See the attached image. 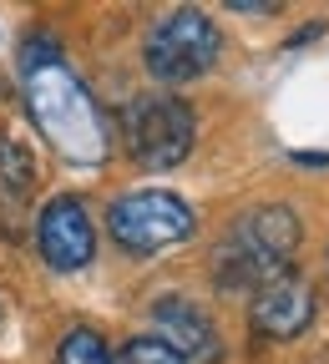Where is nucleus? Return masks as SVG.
Masks as SVG:
<instances>
[{
    "mask_svg": "<svg viewBox=\"0 0 329 364\" xmlns=\"http://www.w3.org/2000/svg\"><path fill=\"white\" fill-rule=\"evenodd\" d=\"M152 324H157V339L172 344L182 359H218L223 354L213 318L193 299H182V294H167V299L152 304Z\"/></svg>",
    "mask_w": 329,
    "mask_h": 364,
    "instance_id": "6e6552de",
    "label": "nucleus"
},
{
    "mask_svg": "<svg viewBox=\"0 0 329 364\" xmlns=\"http://www.w3.org/2000/svg\"><path fill=\"white\" fill-rule=\"evenodd\" d=\"M122 136H127V152L142 167L167 172L193 152L198 122H193V107L182 97H137L122 112Z\"/></svg>",
    "mask_w": 329,
    "mask_h": 364,
    "instance_id": "39448f33",
    "label": "nucleus"
},
{
    "mask_svg": "<svg viewBox=\"0 0 329 364\" xmlns=\"http://www.w3.org/2000/svg\"><path fill=\"white\" fill-rule=\"evenodd\" d=\"M299 248V218L284 203L249 208L218 243V284L223 289H263L273 279H289V263Z\"/></svg>",
    "mask_w": 329,
    "mask_h": 364,
    "instance_id": "f03ea898",
    "label": "nucleus"
},
{
    "mask_svg": "<svg viewBox=\"0 0 329 364\" xmlns=\"http://www.w3.org/2000/svg\"><path fill=\"white\" fill-rule=\"evenodd\" d=\"M31 182H36V162H31V152L16 142V136L0 132V188L16 193V198H26V193H31Z\"/></svg>",
    "mask_w": 329,
    "mask_h": 364,
    "instance_id": "1a4fd4ad",
    "label": "nucleus"
},
{
    "mask_svg": "<svg viewBox=\"0 0 329 364\" xmlns=\"http://www.w3.org/2000/svg\"><path fill=\"white\" fill-rule=\"evenodd\" d=\"M223 51V36L218 26L198 11V6H177L167 11L152 31H147V46H142V56H147V71L167 86H182V81H198L203 71H213Z\"/></svg>",
    "mask_w": 329,
    "mask_h": 364,
    "instance_id": "7ed1b4c3",
    "label": "nucleus"
},
{
    "mask_svg": "<svg viewBox=\"0 0 329 364\" xmlns=\"http://www.w3.org/2000/svg\"><path fill=\"white\" fill-rule=\"evenodd\" d=\"M56 364H117V359H112V349L97 329H71L56 349Z\"/></svg>",
    "mask_w": 329,
    "mask_h": 364,
    "instance_id": "9d476101",
    "label": "nucleus"
},
{
    "mask_svg": "<svg viewBox=\"0 0 329 364\" xmlns=\"http://www.w3.org/2000/svg\"><path fill=\"white\" fill-rule=\"evenodd\" d=\"M21 91H26V112L31 122L51 136V147L66 162H102L112 152L107 122L91 102V91L71 71L66 51L51 36H31L21 46Z\"/></svg>",
    "mask_w": 329,
    "mask_h": 364,
    "instance_id": "f257e3e1",
    "label": "nucleus"
},
{
    "mask_svg": "<svg viewBox=\"0 0 329 364\" xmlns=\"http://www.w3.org/2000/svg\"><path fill=\"white\" fill-rule=\"evenodd\" d=\"M36 243H41V258L56 273L86 268L91 253H97V228H91V213L81 208V198L61 193V198L46 203L36 218Z\"/></svg>",
    "mask_w": 329,
    "mask_h": 364,
    "instance_id": "423d86ee",
    "label": "nucleus"
},
{
    "mask_svg": "<svg viewBox=\"0 0 329 364\" xmlns=\"http://www.w3.org/2000/svg\"><path fill=\"white\" fill-rule=\"evenodd\" d=\"M193 208H187L177 193H162V188H137V193H122L112 208H107V233L117 238V248L127 253H157V248H172L182 238H193Z\"/></svg>",
    "mask_w": 329,
    "mask_h": 364,
    "instance_id": "20e7f679",
    "label": "nucleus"
},
{
    "mask_svg": "<svg viewBox=\"0 0 329 364\" xmlns=\"http://www.w3.org/2000/svg\"><path fill=\"white\" fill-rule=\"evenodd\" d=\"M249 318L263 339H299L314 324V289L304 279H273L254 294Z\"/></svg>",
    "mask_w": 329,
    "mask_h": 364,
    "instance_id": "0eeeda50",
    "label": "nucleus"
},
{
    "mask_svg": "<svg viewBox=\"0 0 329 364\" xmlns=\"http://www.w3.org/2000/svg\"><path fill=\"white\" fill-rule=\"evenodd\" d=\"M122 364H187V359H182L172 344H162L157 334H137V339H127Z\"/></svg>",
    "mask_w": 329,
    "mask_h": 364,
    "instance_id": "9b49d317",
    "label": "nucleus"
}]
</instances>
